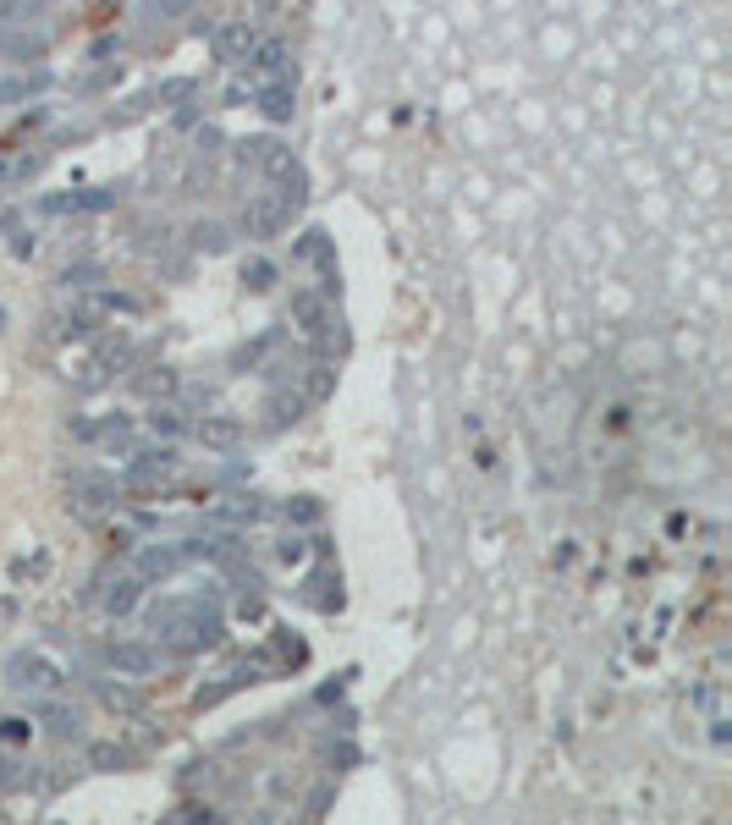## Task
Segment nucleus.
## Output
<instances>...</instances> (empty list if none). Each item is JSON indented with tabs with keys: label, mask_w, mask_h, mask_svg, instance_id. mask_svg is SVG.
<instances>
[{
	"label": "nucleus",
	"mask_w": 732,
	"mask_h": 825,
	"mask_svg": "<svg viewBox=\"0 0 732 825\" xmlns=\"http://www.w3.org/2000/svg\"><path fill=\"white\" fill-rule=\"evenodd\" d=\"M276 556L287 561V567H298V561L309 556V539H298V534H281V539H276Z\"/></svg>",
	"instance_id": "27"
},
{
	"label": "nucleus",
	"mask_w": 732,
	"mask_h": 825,
	"mask_svg": "<svg viewBox=\"0 0 732 825\" xmlns=\"http://www.w3.org/2000/svg\"><path fill=\"white\" fill-rule=\"evenodd\" d=\"M182 567V545H144L138 550V578H171Z\"/></svg>",
	"instance_id": "12"
},
{
	"label": "nucleus",
	"mask_w": 732,
	"mask_h": 825,
	"mask_svg": "<svg viewBox=\"0 0 732 825\" xmlns=\"http://www.w3.org/2000/svg\"><path fill=\"white\" fill-rule=\"evenodd\" d=\"M12 11H17V0H0V17H12Z\"/></svg>",
	"instance_id": "36"
},
{
	"label": "nucleus",
	"mask_w": 732,
	"mask_h": 825,
	"mask_svg": "<svg viewBox=\"0 0 732 825\" xmlns=\"http://www.w3.org/2000/svg\"><path fill=\"white\" fill-rule=\"evenodd\" d=\"M23 732H28V726L17 721V715H12V721H6V726H0V737H6V743H17V737H23Z\"/></svg>",
	"instance_id": "33"
},
{
	"label": "nucleus",
	"mask_w": 732,
	"mask_h": 825,
	"mask_svg": "<svg viewBox=\"0 0 732 825\" xmlns=\"http://www.w3.org/2000/svg\"><path fill=\"white\" fill-rule=\"evenodd\" d=\"M188 429H193V418L182 413L177 402H155V407H149V435H155V440H182Z\"/></svg>",
	"instance_id": "11"
},
{
	"label": "nucleus",
	"mask_w": 732,
	"mask_h": 825,
	"mask_svg": "<svg viewBox=\"0 0 732 825\" xmlns=\"http://www.w3.org/2000/svg\"><path fill=\"white\" fill-rule=\"evenodd\" d=\"M6 682H12L17 693H56L61 682H67V671L50 655H39V649H17V655L6 660Z\"/></svg>",
	"instance_id": "1"
},
{
	"label": "nucleus",
	"mask_w": 732,
	"mask_h": 825,
	"mask_svg": "<svg viewBox=\"0 0 732 825\" xmlns=\"http://www.w3.org/2000/svg\"><path fill=\"white\" fill-rule=\"evenodd\" d=\"M12 787H23V759L0 748V792H12Z\"/></svg>",
	"instance_id": "26"
},
{
	"label": "nucleus",
	"mask_w": 732,
	"mask_h": 825,
	"mask_svg": "<svg viewBox=\"0 0 732 825\" xmlns=\"http://www.w3.org/2000/svg\"><path fill=\"white\" fill-rule=\"evenodd\" d=\"M331 759H336V770H347V765H353V759H358V754H353V748H347V743H342V748H331Z\"/></svg>",
	"instance_id": "34"
},
{
	"label": "nucleus",
	"mask_w": 732,
	"mask_h": 825,
	"mask_svg": "<svg viewBox=\"0 0 732 825\" xmlns=\"http://www.w3.org/2000/svg\"><path fill=\"white\" fill-rule=\"evenodd\" d=\"M287 220H292V209L281 204L276 193H259V198H248V209H243V231H248V237H259V242L281 237V231H287Z\"/></svg>",
	"instance_id": "4"
},
{
	"label": "nucleus",
	"mask_w": 732,
	"mask_h": 825,
	"mask_svg": "<svg viewBox=\"0 0 732 825\" xmlns=\"http://www.w3.org/2000/svg\"><path fill=\"white\" fill-rule=\"evenodd\" d=\"M298 259H309V264H325V270H331V248H325V231H303V242H298Z\"/></svg>",
	"instance_id": "23"
},
{
	"label": "nucleus",
	"mask_w": 732,
	"mask_h": 825,
	"mask_svg": "<svg viewBox=\"0 0 732 825\" xmlns=\"http://www.w3.org/2000/svg\"><path fill=\"white\" fill-rule=\"evenodd\" d=\"M303 407H309V396H303V391H270V424H292Z\"/></svg>",
	"instance_id": "19"
},
{
	"label": "nucleus",
	"mask_w": 732,
	"mask_h": 825,
	"mask_svg": "<svg viewBox=\"0 0 732 825\" xmlns=\"http://www.w3.org/2000/svg\"><path fill=\"white\" fill-rule=\"evenodd\" d=\"M248 61H254L259 77H281V72H287V44H281V39H259Z\"/></svg>",
	"instance_id": "15"
},
{
	"label": "nucleus",
	"mask_w": 732,
	"mask_h": 825,
	"mask_svg": "<svg viewBox=\"0 0 732 825\" xmlns=\"http://www.w3.org/2000/svg\"><path fill=\"white\" fill-rule=\"evenodd\" d=\"M281 512H287V523H320V501H314V495H298V501H287Z\"/></svg>",
	"instance_id": "25"
},
{
	"label": "nucleus",
	"mask_w": 732,
	"mask_h": 825,
	"mask_svg": "<svg viewBox=\"0 0 732 825\" xmlns=\"http://www.w3.org/2000/svg\"><path fill=\"white\" fill-rule=\"evenodd\" d=\"M138 594H144V583H138V578H116V589H105L100 605L111 616H127V611H138Z\"/></svg>",
	"instance_id": "16"
},
{
	"label": "nucleus",
	"mask_w": 732,
	"mask_h": 825,
	"mask_svg": "<svg viewBox=\"0 0 732 825\" xmlns=\"http://www.w3.org/2000/svg\"><path fill=\"white\" fill-rule=\"evenodd\" d=\"M28 715H39V721H45V732H50V737H61V743L83 737V715H78V704H56V699H45V693H28Z\"/></svg>",
	"instance_id": "5"
},
{
	"label": "nucleus",
	"mask_w": 732,
	"mask_h": 825,
	"mask_svg": "<svg viewBox=\"0 0 732 825\" xmlns=\"http://www.w3.org/2000/svg\"><path fill=\"white\" fill-rule=\"evenodd\" d=\"M6 50L12 55H45V33H17V39H6Z\"/></svg>",
	"instance_id": "28"
},
{
	"label": "nucleus",
	"mask_w": 732,
	"mask_h": 825,
	"mask_svg": "<svg viewBox=\"0 0 732 825\" xmlns=\"http://www.w3.org/2000/svg\"><path fill=\"white\" fill-rule=\"evenodd\" d=\"M188 435L199 440L204 451H237V446H243V424H237L232 413H204V418H193Z\"/></svg>",
	"instance_id": "6"
},
{
	"label": "nucleus",
	"mask_w": 732,
	"mask_h": 825,
	"mask_svg": "<svg viewBox=\"0 0 732 825\" xmlns=\"http://www.w3.org/2000/svg\"><path fill=\"white\" fill-rule=\"evenodd\" d=\"M243 281H248V292H270V286H276V264H270V259L243 264Z\"/></svg>",
	"instance_id": "24"
},
{
	"label": "nucleus",
	"mask_w": 732,
	"mask_h": 825,
	"mask_svg": "<svg viewBox=\"0 0 732 825\" xmlns=\"http://www.w3.org/2000/svg\"><path fill=\"white\" fill-rule=\"evenodd\" d=\"M193 6H199V0H155L160 17H193Z\"/></svg>",
	"instance_id": "30"
},
{
	"label": "nucleus",
	"mask_w": 732,
	"mask_h": 825,
	"mask_svg": "<svg viewBox=\"0 0 732 825\" xmlns=\"http://www.w3.org/2000/svg\"><path fill=\"white\" fill-rule=\"evenodd\" d=\"M0 187H12V160H0Z\"/></svg>",
	"instance_id": "35"
},
{
	"label": "nucleus",
	"mask_w": 732,
	"mask_h": 825,
	"mask_svg": "<svg viewBox=\"0 0 732 825\" xmlns=\"http://www.w3.org/2000/svg\"><path fill=\"white\" fill-rule=\"evenodd\" d=\"M89 765L94 770H127V765H133V748H122V743H89Z\"/></svg>",
	"instance_id": "18"
},
{
	"label": "nucleus",
	"mask_w": 732,
	"mask_h": 825,
	"mask_svg": "<svg viewBox=\"0 0 732 825\" xmlns=\"http://www.w3.org/2000/svg\"><path fill=\"white\" fill-rule=\"evenodd\" d=\"M254 105H259V116H265V121H292V110H298V88H292L287 77H270V83L254 94Z\"/></svg>",
	"instance_id": "10"
},
{
	"label": "nucleus",
	"mask_w": 732,
	"mask_h": 825,
	"mask_svg": "<svg viewBox=\"0 0 732 825\" xmlns=\"http://www.w3.org/2000/svg\"><path fill=\"white\" fill-rule=\"evenodd\" d=\"M215 523H259V517H270V506L259 501V495H232V501L215 506Z\"/></svg>",
	"instance_id": "14"
},
{
	"label": "nucleus",
	"mask_w": 732,
	"mask_h": 825,
	"mask_svg": "<svg viewBox=\"0 0 732 825\" xmlns=\"http://www.w3.org/2000/svg\"><path fill=\"white\" fill-rule=\"evenodd\" d=\"M94 693H100V704H105L111 715H122V721H138V715L149 710L144 688H133L127 677H116V682H111V677H100V688H94Z\"/></svg>",
	"instance_id": "8"
},
{
	"label": "nucleus",
	"mask_w": 732,
	"mask_h": 825,
	"mask_svg": "<svg viewBox=\"0 0 732 825\" xmlns=\"http://www.w3.org/2000/svg\"><path fill=\"white\" fill-rule=\"evenodd\" d=\"M100 440H105L111 451H127V446H133V418H127V413H111V418L100 424Z\"/></svg>",
	"instance_id": "20"
},
{
	"label": "nucleus",
	"mask_w": 732,
	"mask_h": 825,
	"mask_svg": "<svg viewBox=\"0 0 732 825\" xmlns=\"http://www.w3.org/2000/svg\"><path fill=\"white\" fill-rule=\"evenodd\" d=\"M138 396H149V402H166V396H177V374L171 369H149V374H138Z\"/></svg>",
	"instance_id": "17"
},
{
	"label": "nucleus",
	"mask_w": 732,
	"mask_h": 825,
	"mask_svg": "<svg viewBox=\"0 0 732 825\" xmlns=\"http://www.w3.org/2000/svg\"><path fill=\"white\" fill-rule=\"evenodd\" d=\"M105 666H111L116 677H149V671L160 666V644H144V638H116V644H105Z\"/></svg>",
	"instance_id": "3"
},
{
	"label": "nucleus",
	"mask_w": 732,
	"mask_h": 825,
	"mask_svg": "<svg viewBox=\"0 0 732 825\" xmlns=\"http://www.w3.org/2000/svg\"><path fill=\"white\" fill-rule=\"evenodd\" d=\"M127 473L122 479L133 484V490H149V484H160V479H171V473L182 468V457H177V446L171 440H160V446H144V451H127Z\"/></svg>",
	"instance_id": "2"
},
{
	"label": "nucleus",
	"mask_w": 732,
	"mask_h": 825,
	"mask_svg": "<svg viewBox=\"0 0 732 825\" xmlns=\"http://www.w3.org/2000/svg\"><path fill=\"white\" fill-rule=\"evenodd\" d=\"M254 44H259L254 22H226V28H215V55H221V61H232V66H243L248 55H254Z\"/></svg>",
	"instance_id": "9"
},
{
	"label": "nucleus",
	"mask_w": 732,
	"mask_h": 825,
	"mask_svg": "<svg viewBox=\"0 0 732 825\" xmlns=\"http://www.w3.org/2000/svg\"><path fill=\"white\" fill-rule=\"evenodd\" d=\"M94 275H100V270H94V264H78V270H67V286H89Z\"/></svg>",
	"instance_id": "32"
},
{
	"label": "nucleus",
	"mask_w": 732,
	"mask_h": 825,
	"mask_svg": "<svg viewBox=\"0 0 732 825\" xmlns=\"http://www.w3.org/2000/svg\"><path fill=\"white\" fill-rule=\"evenodd\" d=\"M303 600L320 605V611H342V578H336L331 567H320L309 583H303Z\"/></svg>",
	"instance_id": "13"
},
{
	"label": "nucleus",
	"mask_w": 732,
	"mask_h": 825,
	"mask_svg": "<svg viewBox=\"0 0 732 825\" xmlns=\"http://www.w3.org/2000/svg\"><path fill=\"white\" fill-rule=\"evenodd\" d=\"M226 814H215V809H204V803H193L188 814H182V825H221Z\"/></svg>",
	"instance_id": "29"
},
{
	"label": "nucleus",
	"mask_w": 732,
	"mask_h": 825,
	"mask_svg": "<svg viewBox=\"0 0 732 825\" xmlns=\"http://www.w3.org/2000/svg\"><path fill=\"white\" fill-rule=\"evenodd\" d=\"M111 506H116L111 479H100V473H78V479H72V512L78 517H100V512H111Z\"/></svg>",
	"instance_id": "7"
},
{
	"label": "nucleus",
	"mask_w": 732,
	"mask_h": 825,
	"mask_svg": "<svg viewBox=\"0 0 732 825\" xmlns=\"http://www.w3.org/2000/svg\"><path fill=\"white\" fill-rule=\"evenodd\" d=\"M45 83H50L45 72H34V77H6V83H0V105H17V99L39 94V88H45Z\"/></svg>",
	"instance_id": "21"
},
{
	"label": "nucleus",
	"mask_w": 732,
	"mask_h": 825,
	"mask_svg": "<svg viewBox=\"0 0 732 825\" xmlns=\"http://www.w3.org/2000/svg\"><path fill=\"white\" fill-rule=\"evenodd\" d=\"M72 440H100V424L94 418H72Z\"/></svg>",
	"instance_id": "31"
},
{
	"label": "nucleus",
	"mask_w": 732,
	"mask_h": 825,
	"mask_svg": "<svg viewBox=\"0 0 732 825\" xmlns=\"http://www.w3.org/2000/svg\"><path fill=\"white\" fill-rule=\"evenodd\" d=\"M193 248L199 253H226V226L221 220H199V226H193Z\"/></svg>",
	"instance_id": "22"
}]
</instances>
